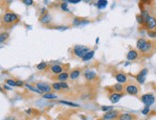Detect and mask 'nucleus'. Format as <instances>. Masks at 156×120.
I'll use <instances>...</instances> for the list:
<instances>
[{
	"label": "nucleus",
	"mask_w": 156,
	"mask_h": 120,
	"mask_svg": "<svg viewBox=\"0 0 156 120\" xmlns=\"http://www.w3.org/2000/svg\"><path fill=\"white\" fill-rule=\"evenodd\" d=\"M89 51H90L89 47H87V46H85V45L78 44V45H75L74 47H73V54H74L77 58H79V59H82Z\"/></svg>",
	"instance_id": "4"
},
{
	"label": "nucleus",
	"mask_w": 156,
	"mask_h": 120,
	"mask_svg": "<svg viewBox=\"0 0 156 120\" xmlns=\"http://www.w3.org/2000/svg\"><path fill=\"white\" fill-rule=\"evenodd\" d=\"M148 73V70L147 69V68H143V69L141 70V71L136 75V77H135V79H136V81H137V83L140 84V85L145 83Z\"/></svg>",
	"instance_id": "8"
},
{
	"label": "nucleus",
	"mask_w": 156,
	"mask_h": 120,
	"mask_svg": "<svg viewBox=\"0 0 156 120\" xmlns=\"http://www.w3.org/2000/svg\"><path fill=\"white\" fill-rule=\"evenodd\" d=\"M32 112H33V109H27V111H26V113H27V114H31V113H32Z\"/></svg>",
	"instance_id": "40"
},
{
	"label": "nucleus",
	"mask_w": 156,
	"mask_h": 120,
	"mask_svg": "<svg viewBox=\"0 0 156 120\" xmlns=\"http://www.w3.org/2000/svg\"><path fill=\"white\" fill-rule=\"evenodd\" d=\"M67 1L69 3H71V4H78V3H79L82 0H67Z\"/></svg>",
	"instance_id": "37"
},
{
	"label": "nucleus",
	"mask_w": 156,
	"mask_h": 120,
	"mask_svg": "<svg viewBox=\"0 0 156 120\" xmlns=\"http://www.w3.org/2000/svg\"><path fill=\"white\" fill-rule=\"evenodd\" d=\"M137 118V115L129 113V112H125V113H120L116 120H136Z\"/></svg>",
	"instance_id": "13"
},
{
	"label": "nucleus",
	"mask_w": 156,
	"mask_h": 120,
	"mask_svg": "<svg viewBox=\"0 0 156 120\" xmlns=\"http://www.w3.org/2000/svg\"><path fill=\"white\" fill-rule=\"evenodd\" d=\"M36 87H37L43 94L49 93V92H51V90H52V87L46 83H43V82H38V83H37L36 84Z\"/></svg>",
	"instance_id": "9"
},
{
	"label": "nucleus",
	"mask_w": 156,
	"mask_h": 120,
	"mask_svg": "<svg viewBox=\"0 0 156 120\" xmlns=\"http://www.w3.org/2000/svg\"><path fill=\"white\" fill-rule=\"evenodd\" d=\"M143 26L145 29L148 31H151V30H156V17L152 16H149L147 19H145Z\"/></svg>",
	"instance_id": "6"
},
{
	"label": "nucleus",
	"mask_w": 156,
	"mask_h": 120,
	"mask_svg": "<svg viewBox=\"0 0 156 120\" xmlns=\"http://www.w3.org/2000/svg\"><path fill=\"white\" fill-rule=\"evenodd\" d=\"M25 87H26L28 89H30L31 91H33V92H36V93H38V94H42V92L38 89L37 88H34L33 85H29V84H26L25 85Z\"/></svg>",
	"instance_id": "25"
},
{
	"label": "nucleus",
	"mask_w": 156,
	"mask_h": 120,
	"mask_svg": "<svg viewBox=\"0 0 156 120\" xmlns=\"http://www.w3.org/2000/svg\"><path fill=\"white\" fill-rule=\"evenodd\" d=\"M80 75H82V70L79 69V68H76V69H73L69 73V78H70L72 81H74V80H77Z\"/></svg>",
	"instance_id": "16"
},
{
	"label": "nucleus",
	"mask_w": 156,
	"mask_h": 120,
	"mask_svg": "<svg viewBox=\"0 0 156 120\" xmlns=\"http://www.w3.org/2000/svg\"><path fill=\"white\" fill-rule=\"evenodd\" d=\"M5 82H6V84L8 85H10V87H16V81L13 80V79H7Z\"/></svg>",
	"instance_id": "28"
},
{
	"label": "nucleus",
	"mask_w": 156,
	"mask_h": 120,
	"mask_svg": "<svg viewBox=\"0 0 156 120\" xmlns=\"http://www.w3.org/2000/svg\"><path fill=\"white\" fill-rule=\"evenodd\" d=\"M120 115V112L117 109H110L103 115V120H116Z\"/></svg>",
	"instance_id": "7"
},
{
	"label": "nucleus",
	"mask_w": 156,
	"mask_h": 120,
	"mask_svg": "<svg viewBox=\"0 0 156 120\" xmlns=\"http://www.w3.org/2000/svg\"><path fill=\"white\" fill-rule=\"evenodd\" d=\"M115 79H116V81L118 83L123 84V85L127 82V76L124 74V73H123V72H118V73H116V74H115Z\"/></svg>",
	"instance_id": "14"
},
{
	"label": "nucleus",
	"mask_w": 156,
	"mask_h": 120,
	"mask_svg": "<svg viewBox=\"0 0 156 120\" xmlns=\"http://www.w3.org/2000/svg\"><path fill=\"white\" fill-rule=\"evenodd\" d=\"M139 57H140V53H139V51L136 50V49H130V50L128 51L127 55V61H133L138 60Z\"/></svg>",
	"instance_id": "11"
},
{
	"label": "nucleus",
	"mask_w": 156,
	"mask_h": 120,
	"mask_svg": "<svg viewBox=\"0 0 156 120\" xmlns=\"http://www.w3.org/2000/svg\"><path fill=\"white\" fill-rule=\"evenodd\" d=\"M69 79V73L68 72H61L57 76V80L61 82H65Z\"/></svg>",
	"instance_id": "19"
},
{
	"label": "nucleus",
	"mask_w": 156,
	"mask_h": 120,
	"mask_svg": "<svg viewBox=\"0 0 156 120\" xmlns=\"http://www.w3.org/2000/svg\"><path fill=\"white\" fill-rule=\"evenodd\" d=\"M61 104H63V105H66V106H69V107H72V108H79V104H76V103H73V102H69V101H65V100H61L59 101Z\"/></svg>",
	"instance_id": "22"
},
{
	"label": "nucleus",
	"mask_w": 156,
	"mask_h": 120,
	"mask_svg": "<svg viewBox=\"0 0 156 120\" xmlns=\"http://www.w3.org/2000/svg\"><path fill=\"white\" fill-rule=\"evenodd\" d=\"M51 87H52L53 89H55V90H57V91L61 90V85H59V83H54V84H52Z\"/></svg>",
	"instance_id": "29"
},
{
	"label": "nucleus",
	"mask_w": 156,
	"mask_h": 120,
	"mask_svg": "<svg viewBox=\"0 0 156 120\" xmlns=\"http://www.w3.org/2000/svg\"><path fill=\"white\" fill-rule=\"evenodd\" d=\"M124 93L131 96H138L141 92L140 85L138 83H135L134 81H127L124 84Z\"/></svg>",
	"instance_id": "2"
},
{
	"label": "nucleus",
	"mask_w": 156,
	"mask_h": 120,
	"mask_svg": "<svg viewBox=\"0 0 156 120\" xmlns=\"http://www.w3.org/2000/svg\"><path fill=\"white\" fill-rule=\"evenodd\" d=\"M141 101L143 102V104L145 107H150L154 104L155 102V96L152 93H145L141 96Z\"/></svg>",
	"instance_id": "5"
},
{
	"label": "nucleus",
	"mask_w": 156,
	"mask_h": 120,
	"mask_svg": "<svg viewBox=\"0 0 156 120\" xmlns=\"http://www.w3.org/2000/svg\"><path fill=\"white\" fill-rule=\"evenodd\" d=\"M136 19H137V22L140 24V25H143V24H144V21H145V20H144L143 16H141V13H140V15H137V16H136Z\"/></svg>",
	"instance_id": "32"
},
{
	"label": "nucleus",
	"mask_w": 156,
	"mask_h": 120,
	"mask_svg": "<svg viewBox=\"0 0 156 120\" xmlns=\"http://www.w3.org/2000/svg\"><path fill=\"white\" fill-rule=\"evenodd\" d=\"M4 88H6L7 90H10V89H11V88H10V87H7V85H5V87H4Z\"/></svg>",
	"instance_id": "42"
},
{
	"label": "nucleus",
	"mask_w": 156,
	"mask_h": 120,
	"mask_svg": "<svg viewBox=\"0 0 156 120\" xmlns=\"http://www.w3.org/2000/svg\"><path fill=\"white\" fill-rule=\"evenodd\" d=\"M22 3L26 6H31L34 4V0H22Z\"/></svg>",
	"instance_id": "34"
},
{
	"label": "nucleus",
	"mask_w": 156,
	"mask_h": 120,
	"mask_svg": "<svg viewBox=\"0 0 156 120\" xmlns=\"http://www.w3.org/2000/svg\"><path fill=\"white\" fill-rule=\"evenodd\" d=\"M83 22H84V19L80 18V17H75L74 20H73V25L74 26H80Z\"/></svg>",
	"instance_id": "26"
},
{
	"label": "nucleus",
	"mask_w": 156,
	"mask_h": 120,
	"mask_svg": "<svg viewBox=\"0 0 156 120\" xmlns=\"http://www.w3.org/2000/svg\"><path fill=\"white\" fill-rule=\"evenodd\" d=\"M82 1H83V2H85V3H90L91 1H92V0H82Z\"/></svg>",
	"instance_id": "41"
},
{
	"label": "nucleus",
	"mask_w": 156,
	"mask_h": 120,
	"mask_svg": "<svg viewBox=\"0 0 156 120\" xmlns=\"http://www.w3.org/2000/svg\"><path fill=\"white\" fill-rule=\"evenodd\" d=\"M148 36L150 37V39H155V37H156V30L148 31Z\"/></svg>",
	"instance_id": "31"
},
{
	"label": "nucleus",
	"mask_w": 156,
	"mask_h": 120,
	"mask_svg": "<svg viewBox=\"0 0 156 120\" xmlns=\"http://www.w3.org/2000/svg\"><path fill=\"white\" fill-rule=\"evenodd\" d=\"M94 55H95V51H94V50H90L89 52H88V53L86 54V55H85V56L83 57L82 60L83 61H90V60L93 59Z\"/></svg>",
	"instance_id": "20"
},
{
	"label": "nucleus",
	"mask_w": 156,
	"mask_h": 120,
	"mask_svg": "<svg viewBox=\"0 0 156 120\" xmlns=\"http://www.w3.org/2000/svg\"><path fill=\"white\" fill-rule=\"evenodd\" d=\"M150 112V109H149V107H145L143 109H142V113H143L144 115H147L148 114V112Z\"/></svg>",
	"instance_id": "35"
},
{
	"label": "nucleus",
	"mask_w": 156,
	"mask_h": 120,
	"mask_svg": "<svg viewBox=\"0 0 156 120\" xmlns=\"http://www.w3.org/2000/svg\"><path fill=\"white\" fill-rule=\"evenodd\" d=\"M43 98L46 99V100H56L58 99V96L56 94H53L49 92V93H44L43 94Z\"/></svg>",
	"instance_id": "24"
},
{
	"label": "nucleus",
	"mask_w": 156,
	"mask_h": 120,
	"mask_svg": "<svg viewBox=\"0 0 156 120\" xmlns=\"http://www.w3.org/2000/svg\"><path fill=\"white\" fill-rule=\"evenodd\" d=\"M61 10L63 12H69V9H68V4L67 2H62L61 4Z\"/></svg>",
	"instance_id": "30"
},
{
	"label": "nucleus",
	"mask_w": 156,
	"mask_h": 120,
	"mask_svg": "<svg viewBox=\"0 0 156 120\" xmlns=\"http://www.w3.org/2000/svg\"><path fill=\"white\" fill-rule=\"evenodd\" d=\"M124 92L123 93H119V92H111V93L108 94V99L110 100L112 104H116L121 100L123 96H124Z\"/></svg>",
	"instance_id": "10"
},
{
	"label": "nucleus",
	"mask_w": 156,
	"mask_h": 120,
	"mask_svg": "<svg viewBox=\"0 0 156 120\" xmlns=\"http://www.w3.org/2000/svg\"><path fill=\"white\" fill-rule=\"evenodd\" d=\"M107 4H108L107 0H98L96 6H97V8H99V9H104L106 6H107Z\"/></svg>",
	"instance_id": "21"
},
{
	"label": "nucleus",
	"mask_w": 156,
	"mask_h": 120,
	"mask_svg": "<svg viewBox=\"0 0 156 120\" xmlns=\"http://www.w3.org/2000/svg\"><path fill=\"white\" fill-rule=\"evenodd\" d=\"M59 85H61V89H67V88H69L68 85H67L65 82H59Z\"/></svg>",
	"instance_id": "36"
},
{
	"label": "nucleus",
	"mask_w": 156,
	"mask_h": 120,
	"mask_svg": "<svg viewBox=\"0 0 156 120\" xmlns=\"http://www.w3.org/2000/svg\"><path fill=\"white\" fill-rule=\"evenodd\" d=\"M39 21L42 24H44V25H47V24H49L51 21H52V16H51L48 13H46L40 16Z\"/></svg>",
	"instance_id": "17"
},
{
	"label": "nucleus",
	"mask_w": 156,
	"mask_h": 120,
	"mask_svg": "<svg viewBox=\"0 0 156 120\" xmlns=\"http://www.w3.org/2000/svg\"><path fill=\"white\" fill-rule=\"evenodd\" d=\"M48 67V64L45 63V61H41L37 65V68L38 70H45Z\"/></svg>",
	"instance_id": "27"
},
{
	"label": "nucleus",
	"mask_w": 156,
	"mask_h": 120,
	"mask_svg": "<svg viewBox=\"0 0 156 120\" xmlns=\"http://www.w3.org/2000/svg\"><path fill=\"white\" fill-rule=\"evenodd\" d=\"M111 88V92H119V93H123L124 90V85L123 84L117 83L115 85L110 87Z\"/></svg>",
	"instance_id": "15"
},
{
	"label": "nucleus",
	"mask_w": 156,
	"mask_h": 120,
	"mask_svg": "<svg viewBox=\"0 0 156 120\" xmlns=\"http://www.w3.org/2000/svg\"><path fill=\"white\" fill-rule=\"evenodd\" d=\"M83 77L87 82H92L97 78V73L95 71H93V70L87 69L83 72Z\"/></svg>",
	"instance_id": "12"
},
{
	"label": "nucleus",
	"mask_w": 156,
	"mask_h": 120,
	"mask_svg": "<svg viewBox=\"0 0 156 120\" xmlns=\"http://www.w3.org/2000/svg\"><path fill=\"white\" fill-rule=\"evenodd\" d=\"M24 85V83L22 81H16V87H22Z\"/></svg>",
	"instance_id": "38"
},
{
	"label": "nucleus",
	"mask_w": 156,
	"mask_h": 120,
	"mask_svg": "<svg viewBox=\"0 0 156 120\" xmlns=\"http://www.w3.org/2000/svg\"><path fill=\"white\" fill-rule=\"evenodd\" d=\"M50 70L54 74H59L61 72H63V67L59 64H54V65L50 66Z\"/></svg>",
	"instance_id": "18"
},
{
	"label": "nucleus",
	"mask_w": 156,
	"mask_h": 120,
	"mask_svg": "<svg viewBox=\"0 0 156 120\" xmlns=\"http://www.w3.org/2000/svg\"><path fill=\"white\" fill-rule=\"evenodd\" d=\"M5 120H16V119L13 117V116H9V117H7Z\"/></svg>",
	"instance_id": "39"
},
{
	"label": "nucleus",
	"mask_w": 156,
	"mask_h": 120,
	"mask_svg": "<svg viewBox=\"0 0 156 120\" xmlns=\"http://www.w3.org/2000/svg\"><path fill=\"white\" fill-rule=\"evenodd\" d=\"M61 1H62V2H66L67 0H61Z\"/></svg>",
	"instance_id": "43"
},
{
	"label": "nucleus",
	"mask_w": 156,
	"mask_h": 120,
	"mask_svg": "<svg viewBox=\"0 0 156 120\" xmlns=\"http://www.w3.org/2000/svg\"><path fill=\"white\" fill-rule=\"evenodd\" d=\"M3 89H2V88H1V87H0V91H2Z\"/></svg>",
	"instance_id": "44"
},
{
	"label": "nucleus",
	"mask_w": 156,
	"mask_h": 120,
	"mask_svg": "<svg viewBox=\"0 0 156 120\" xmlns=\"http://www.w3.org/2000/svg\"><path fill=\"white\" fill-rule=\"evenodd\" d=\"M136 47H137L139 53L142 54L143 56L148 57L152 55L156 51V42L144 39V37H140L137 40Z\"/></svg>",
	"instance_id": "1"
},
{
	"label": "nucleus",
	"mask_w": 156,
	"mask_h": 120,
	"mask_svg": "<svg viewBox=\"0 0 156 120\" xmlns=\"http://www.w3.org/2000/svg\"><path fill=\"white\" fill-rule=\"evenodd\" d=\"M100 109H102L103 112H108V111H110V109H113V106H102Z\"/></svg>",
	"instance_id": "33"
},
{
	"label": "nucleus",
	"mask_w": 156,
	"mask_h": 120,
	"mask_svg": "<svg viewBox=\"0 0 156 120\" xmlns=\"http://www.w3.org/2000/svg\"><path fill=\"white\" fill-rule=\"evenodd\" d=\"M19 17L16 13L13 12H7L2 17V24L5 27H12L18 22Z\"/></svg>",
	"instance_id": "3"
},
{
	"label": "nucleus",
	"mask_w": 156,
	"mask_h": 120,
	"mask_svg": "<svg viewBox=\"0 0 156 120\" xmlns=\"http://www.w3.org/2000/svg\"><path fill=\"white\" fill-rule=\"evenodd\" d=\"M10 37V34L8 32H2L0 33V43H4L6 40H8Z\"/></svg>",
	"instance_id": "23"
}]
</instances>
